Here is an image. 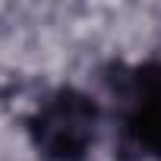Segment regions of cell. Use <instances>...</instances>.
<instances>
[{"label": "cell", "mask_w": 161, "mask_h": 161, "mask_svg": "<svg viewBox=\"0 0 161 161\" xmlns=\"http://www.w3.org/2000/svg\"><path fill=\"white\" fill-rule=\"evenodd\" d=\"M139 130L145 133L148 142L161 145V82L148 89V95L139 101Z\"/></svg>", "instance_id": "obj_1"}]
</instances>
